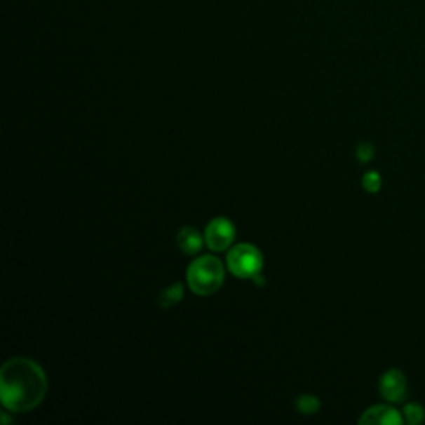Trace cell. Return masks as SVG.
I'll return each mask as SVG.
<instances>
[{"label":"cell","instance_id":"cell-1","mask_svg":"<svg viewBox=\"0 0 425 425\" xmlns=\"http://www.w3.org/2000/svg\"><path fill=\"white\" fill-rule=\"evenodd\" d=\"M47 394V375L35 360L13 357L0 370V400L11 412H30Z\"/></svg>","mask_w":425,"mask_h":425},{"label":"cell","instance_id":"cell-2","mask_svg":"<svg viewBox=\"0 0 425 425\" xmlns=\"http://www.w3.org/2000/svg\"><path fill=\"white\" fill-rule=\"evenodd\" d=\"M187 281L196 296H211L224 283V266L218 257L206 255L194 259L187 271Z\"/></svg>","mask_w":425,"mask_h":425},{"label":"cell","instance_id":"cell-3","mask_svg":"<svg viewBox=\"0 0 425 425\" xmlns=\"http://www.w3.org/2000/svg\"><path fill=\"white\" fill-rule=\"evenodd\" d=\"M226 264L231 274L241 279H252L263 269V255L250 243L236 244L226 256Z\"/></svg>","mask_w":425,"mask_h":425},{"label":"cell","instance_id":"cell-4","mask_svg":"<svg viewBox=\"0 0 425 425\" xmlns=\"http://www.w3.org/2000/svg\"><path fill=\"white\" fill-rule=\"evenodd\" d=\"M234 238H236V228L228 218H215L206 226L205 241L211 251H226L233 244Z\"/></svg>","mask_w":425,"mask_h":425},{"label":"cell","instance_id":"cell-5","mask_svg":"<svg viewBox=\"0 0 425 425\" xmlns=\"http://www.w3.org/2000/svg\"><path fill=\"white\" fill-rule=\"evenodd\" d=\"M381 394L389 402H400L407 394L405 375L399 369H391L381 377L379 382Z\"/></svg>","mask_w":425,"mask_h":425},{"label":"cell","instance_id":"cell-6","mask_svg":"<svg viewBox=\"0 0 425 425\" xmlns=\"http://www.w3.org/2000/svg\"><path fill=\"white\" fill-rule=\"evenodd\" d=\"M404 422V417H402L400 412L397 409H394L392 405H386V404H379V405H372L369 407L367 410L363 414V417L359 419V424H382V425H400Z\"/></svg>","mask_w":425,"mask_h":425},{"label":"cell","instance_id":"cell-7","mask_svg":"<svg viewBox=\"0 0 425 425\" xmlns=\"http://www.w3.org/2000/svg\"><path fill=\"white\" fill-rule=\"evenodd\" d=\"M176 241H178L180 250H182L184 255L189 256L198 255L203 248V236L200 231H196L191 226H184V228L180 229Z\"/></svg>","mask_w":425,"mask_h":425},{"label":"cell","instance_id":"cell-8","mask_svg":"<svg viewBox=\"0 0 425 425\" xmlns=\"http://www.w3.org/2000/svg\"><path fill=\"white\" fill-rule=\"evenodd\" d=\"M183 294H184V288L183 283H175L171 284L165 289V291L160 292V296H158V306L163 307V309H168V307H173L178 304L180 301L183 299Z\"/></svg>","mask_w":425,"mask_h":425},{"label":"cell","instance_id":"cell-9","mask_svg":"<svg viewBox=\"0 0 425 425\" xmlns=\"http://www.w3.org/2000/svg\"><path fill=\"white\" fill-rule=\"evenodd\" d=\"M425 419V410L422 405L415 404V402H410L404 407V420L410 425H417L422 424Z\"/></svg>","mask_w":425,"mask_h":425},{"label":"cell","instance_id":"cell-10","mask_svg":"<svg viewBox=\"0 0 425 425\" xmlns=\"http://www.w3.org/2000/svg\"><path fill=\"white\" fill-rule=\"evenodd\" d=\"M319 407H321V402L318 397H314V396H301V397H297V400H296V409L299 410L301 414H306V415L318 412Z\"/></svg>","mask_w":425,"mask_h":425},{"label":"cell","instance_id":"cell-11","mask_svg":"<svg viewBox=\"0 0 425 425\" xmlns=\"http://www.w3.org/2000/svg\"><path fill=\"white\" fill-rule=\"evenodd\" d=\"M381 184H382V180H381V175H379L377 171H369V173L364 175L363 187L365 191L377 193L379 189H381Z\"/></svg>","mask_w":425,"mask_h":425},{"label":"cell","instance_id":"cell-12","mask_svg":"<svg viewBox=\"0 0 425 425\" xmlns=\"http://www.w3.org/2000/svg\"><path fill=\"white\" fill-rule=\"evenodd\" d=\"M374 153H375V150L370 143H360V144H357V148H356V156L360 163H367L372 160Z\"/></svg>","mask_w":425,"mask_h":425}]
</instances>
